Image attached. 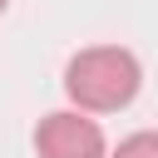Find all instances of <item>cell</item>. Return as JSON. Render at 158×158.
Masks as SVG:
<instances>
[{
  "label": "cell",
  "instance_id": "1",
  "mask_svg": "<svg viewBox=\"0 0 158 158\" xmlns=\"http://www.w3.org/2000/svg\"><path fill=\"white\" fill-rule=\"evenodd\" d=\"M143 64L123 44H89L64 64V94L84 114H118L138 99Z\"/></svg>",
  "mask_w": 158,
  "mask_h": 158
},
{
  "label": "cell",
  "instance_id": "2",
  "mask_svg": "<svg viewBox=\"0 0 158 158\" xmlns=\"http://www.w3.org/2000/svg\"><path fill=\"white\" fill-rule=\"evenodd\" d=\"M35 153L40 158H104L109 138H104V128H99L94 114H84V109H54L35 128Z\"/></svg>",
  "mask_w": 158,
  "mask_h": 158
},
{
  "label": "cell",
  "instance_id": "3",
  "mask_svg": "<svg viewBox=\"0 0 158 158\" xmlns=\"http://www.w3.org/2000/svg\"><path fill=\"white\" fill-rule=\"evenodd\" d=\"M104 158H158V128H138V133H128L114 153H104Z\"/></svg>",
  "mask_w": 158,
  "mask_h": 158
},
{
  "label": "cell",
  "instance_id": "4",
  "mask_svg": "<svg viewBox=\"0 0 158 158\" xmlns=\"http://www.w3.org/2000/svg\"><path fill=\"white\" fill-rule=\"evenodd\" d=\"M5 5H10V0H0V15H5Z\"/></svg>",
  "mask_w": 158,
  "mask_h": 158
}]
</instances>
